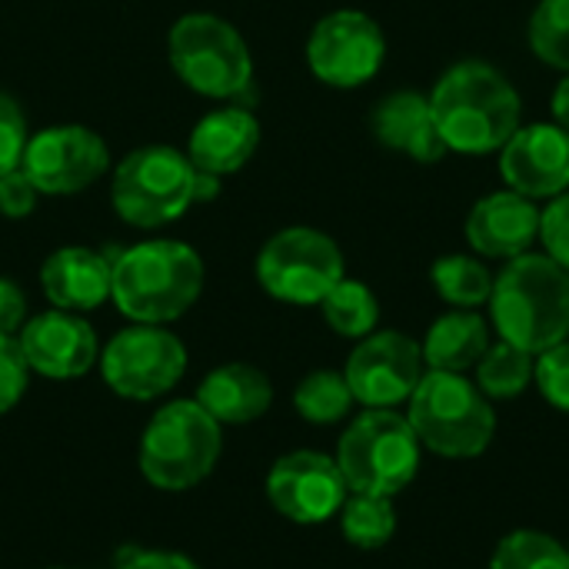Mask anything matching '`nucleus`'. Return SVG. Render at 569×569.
Returning <instances> with one entry per match:
<instances>
[{
	"label": "nucleus",
	"instance_id": "f257e3e1",
	"mask_svg": "<svg viewBox=\"0 0 569 569\" xmlns=\"http://www.w3.org/2000/svg\"><path fill=\"white\" fill-rule=\"evenodd\" d=\"M430 110L447 150L493 153L517 133L523 100L493 63L460 60L437 80Z\"/></svg>",
	"mask_w": 569,
	"mask_h": 569
},
{
	"label": "nucleus",
	"instance_id": "f03ea898",
	"mask_svg": "<svg viewBox=\"0 0 569 569\" xmlns=\"http://www.w3.org/2000/svg\"><path fill=\"white\" fill-rule=\"evenodd\" d=\"M500 340L540 357L569 337V273L547 253L513 257L490 293Z\"/></svg>",
	"mask_w": 569,
	"mask_h": 569
},
{
	"label": "nucleus",
	"instance_id": "7ed1b4c3",
	"mask_svg": "<svg viewBox=\"0 0 569 569\" xmlns=\"http://www.w3.org/2000/svg\"><path fill=\"white\" fill-rule=\"evenodd\" d=\"M203 290V260L177 240H147L113 257L110 300L133 323H170L183 317Z\"/></svg>",
	"mask_w": 569,
	"mask_h": 569
},
{
	"label": "nucleus",
	"instance_id": "20e7f679",
	"mask_svg": "<svg viewBox=\"0 0 569 569\" xmlns=\"http://www.w3.org/2000/svg\"><path fill=\"white\" fill-rule=\"evenodd\" d=\"M407 420L420 447L450 460L480 457L497 433L490 397L480 387H473L463 373H443V370L423 373V380L410 397Z\"/></svg>",
	"mask_w": 569,
	"mask_h": 569
},
{
	"label": "nucleus",
	"instance_id": "39448f33",
	"mask_svg": "<svg viewBox=\"0 0 569 569\" xmlns=\"http://www.w3.org/2000/svg\"><path fill=\"white\" fill-rule=\"evenodd\" d=\"M110 200L123 223L157 230L197 203V167L177 147H140L117 163Z\"/></svg>",
	"mask_w": 569,
	"mask_h": 569
},
{
	"label": "nucleus",
	"instance_id": "423d86ee",
	"mask_svg": "<svg viewBox=\"0 0 569 569\" xmlns=\"http://www.w3.org/2000/svg\"><path fill=\"white\" fill-rule=\"evenodd\" d=\"M220 443V423L197 400H177L147 423L140 470L160 490H190L213 473Z\"/></svg>",
	"mask_w": 569,
	"mask_h": 569
},
{
	"label": "nucleus",
	"instance_id": "0eeeda50",
	"mask_svg": "<svg viewBox=\"0 0 569 569\" xmlns=\"http://www.w3.org/2000/svg\"><path fill=\"white\" fill-rule=\"evenodd\" d=\"M337 467L350 493L393 497L420 470V440L407 417L393 410H367L340 437Z\"/></svg>",
	"mask_w": 569,
	"mask_h": 569
},
{
	"label": "nucleus",
	"instance_id": "6e6552de",
	"mask_svg": "<svg viewBox=\"0 0 569 569\" xmlns=\"http://www.w3.org/2000/svg\"><path fill=\"white\" fill-rule=\"evenodd\" d=\"M170 63L177 77L217 100L243 97L253 83V57L237 27L213 13H187L170 27L167 37Z\"/></svg>",
	"mask_w": 569,
	"mask_h": 569
},
{
	"label": "nucleus",
	"instance_id": "1a4fd4ad",
	"mask_svg": "<svg viewBox=\"0 0 569 569\" xmlns=\"http://www.w3.org/2000/svg\"><path fill=\"white\" fill-rule=\"evenodd\" d=\"M257 280L273 300L310 307L343 280V253L313 227H287L263 243Z\"/></svg>",
	"mask_w": 569,
	"mask_h": 569
},
{
	"label": "nucleus",
	"instance_id": "9d476101",
	"mask_svg": "<svg viewBox=\"0 0 569 569\" xmlns=\"http://www.w3.org/2000/svg\"><path fill=\"white\" fill-rule=\"evenodd\" d=\"M187 370V347L157 323L120 330L100 353L107 387L127 400H157L180 383Z\"/></svg>",
	"mask_w": 569,
	"mask_h": 569
},
{
	"label": "nucleus",
	"instance_id": "9b49d317",
	"mask_svg": "<svg viewBox=\"0 0 569 569\" xmlns=\"http://www.w3.org/2000/svg\"><path fill=\"white\" fill-rule=\"evenodd\" d=\"M387 57V37L370 13L333 10L317 20L307 40V63L327 87H360L373 80Z\"/></svg>",
	"mask_w": 569,
	"mask_h": 569
},
{
	"label": "nucleus",
	"instance_id": "f8f14e48",
	"mask_svg": "<svg viewBox=\"0 0 569 569\" xmlns=\"http://www.w3.org/2000/svg\"><path fill=\"white\" fill-rule=\"evenodd\" d=\"M110 167V150L100 133L80 123L47 127L27 140L20 170L40 193L70 197L93 187Z\"/></svg>",
	"mask_w": 569,
	"mask_h": 569
},
{
	"label": "nucleus",
	"instance_id": "ddd939ff",
	"mask_svg": "<svg viewBox=\"0 0 569 569\" xmlns=\"http://www.w3.org/2000/svg\"><path fill=\"white\" fill-rule=\"evenodd\" d=\"M423 373L427 363L420 343L400 330H380L363 337L343 370L353 400H360L367 410H390L410 400Z\"/></svg>",
	"mask_w": 569,
	"mask_h": 569
},
{
	"label": "nucleus",
	"instance_id": "4468645a",
	"mask_svg": "<svg viewBox=\"0 0 569 569\" xmlns=\"http://www.w3.org/2000/svg\"><path fill=\"white\" fill-rule=\"evenodd\" d=\"M347 480L333 457L297 450L273 463L267 477V497L273 510L293 523H323L333 513H340L347 500Z\"/></svg>",
	"mask_w": 569,
	"mask_h": 569
},
{
	"label": "nucleus",
	"instance_id": "2eb2a0df",
	"mask_svg": "<svg viewBox=\"0 0 569 569\" xmlns=\"http://www.w3.org/2000/svg\"><path fill=\"white\" fill-rule=\"evenodd\" d=\"M500 173L510 190L540 200L569 190V133L560 123H527L500 147Z\"/></svg>",
	"mask_w": 569,
	"mask_h": 569
},
{
	"label": "nucleus",
	"instance_id": "dca6fc26",
	"mask_svg": "<svg viewBox=\"0 0 569 569\" xmlns=\"http://www.w3.org/2000/svg\"><path fill=\"white\" fill-rule=\"evenodd\" d=\"M17 343L27 357V367L50 380L83 377L100 360L93 327L80 313L57 307L27 320L17 333Z\"/></svg>",
	"mask_w": 569,
	"mask_h": 569
},
{
	"label": "nucleus",
	"instance_id": "f3484780",
	"mask_svg": "<svg viewBox=\"0 0 569 569\" xmlns=\"http://www.w3.org/2000/svg\"><path fill=\"white\" fill-rule=\"evenodd\" d=\"M467 240L477 253L493 260L530 253V247L540 240V207L517 190L487 193L467 217Z\"/></svg>",
	"mask_w": 569,
	"mask_h": 569
},
{
	"label": "nucleus",
	"instance_id": "a211bd4d",
	"mask_svg": "<svg viewBox=\"0 0 569 569\" xmlns=\"http://www.w3.org/2000/svg\"><path fill=\"white\" fill-rule=\"evenodd\" d=\"M40 287L57 310H93L103 300H110L113 260L90 247H60L43 260Z\"/></svg>",
	"mask_w": 569,
	"mask_h": 569
},
{
	"label": "nucleus",
	"instance_id": "6ab92c4d",
	"mask_svg": "<svg viewBox=\"0 0 569 569\" xmlns=\"http://www.w3.org/2000/svg\"><path fill=\"white\" fill-rule=\"evenodd\" d=\"M260 147V120L247 107H223L207 113L193 133L187 157L197 170L210 177H227L247 167Z\"/></svg>",
	"mask_w": 569,
	"mask_h": 569
},
{
	"label": "nucleus",
	"instance_id": "aec40b11",
	"mask_svg": "<svg viewBox=\"0 0 569 569\" xmlns=\"http://www.w3.org/2000/svg\"><path fill=\"white\" fill-rule=\"evenodd\" d=\"M370 127L383 147L407 153L417 163H437L450 153L437 130L430 97H423L417 90H397V93L383 97L370 117Z\"/></svg>",
	"mask_w": 569,
	"mask_h": 569
},
{
	"label": "nucleus",
	"instance_id": "412c9836",
	"mask_svg": "<svg viewBox=\"0 0 569 569\" xmlns=\"http://www.w3.org/2000/svg\"><path fill=\"white\" fill-rule=\"evenodd\" d=\"M197 403L217 423H253L273 403V387L263 370L250 363H223L203 377Z\"/></svg>",
	"mask_w": 569,
	"mask_h": 569
},
{
	"label": "nucleus",
	"instance_id": "4be33fe9",
	"mask_svg": "<svg viewBox=\"0 0 569 569\" xmlns=\"http://www.w3.org/2000/svg\"><path fill=\"white\" fill-rule=\"evenodd\" d=\"M487 347H490V327L473 310L443 313L430 327L427 340L420 343L427 370H443V373H467L470 367L480 363Z\"/></svg>",
	"mask_w": 569,
	"mask_h": 569
},
{
	"label": "nucleus",
	"instance_id": "5701e85b",
	"mask_svg": "<svg viewBox=\"0 0 569 569\" xmlns=\"http://www.w3.org/2000/svg\"><path fill=\"white\" fill-rule=\"evenodd\" d=\"M430 280H433L437 293L447 303H453L457 310L483 307V303H490V293H493V273L480 260L463 257V253L440 257L430 267Z\"/></svg>",
	"mask_w": 569,
	"mask_h": 569
},
{
	"label": "nucleus",
	"instance_id": "b1692460",
	"mask_svg": "<svg viewBox=\"0 0 569 569\" xmlns=\"http://www.w3.org/2000/svg\"><path fill=\"white\" fill-rule=\"evenodd\" d=\"M320 310H323V320L330 323V330H337L340 337H350V340L370 337L380 320V303H377L373 290L360 280H347V277L320 300Z\"/></svg>",
	"mask_w": 569,
	"mask_h": 569
},
{
	"label": "nucleus",
	"instance_id": "393cba45",
	"mask_svg": "<svg viewBox=\"0 0 569 569\" xmlns=\"http://www.w3.org/2000/svg\"><path fill=\"white\" fill-rule=\"evenodd\" d=\"M533 363H537L533 353L507 340L490 343L477 363V387L493 400H513L533 383Z\"/></svg>",
	"mask_w": 569,
	"mask_h": 569
},
{
	"label": "nucleus",
	"instance_id": "a878e982",
	"mask_svg": "<svg viewBox=\"0 0 569 569\" xmlns=\"http://www.w3.org/2000/svg\"><path fill=\"white\" fill-rule=\"evenodd\" d=\"M340 530L360 550H377L397 533V510L390 497L350 493L340 507Z\"/></svg>",
	"mask_w": 569,
	"mask_h": 569
},
{
	"label": "nucleus",
	"instance_id": "bb28decb",
	"mask_svg": "<svg viewBox=\"0 0 569 569\" xmlns=\"http://www.w3.org/2000/svg\"><path fill=\"white\" fill-rule=\"evenodd\" d=\"M293 407L303 420L310 423H337L350 413L353 393L343 373L337 370H317L300 380L293 393Z\"/></svg>",
	"mask_w": 569,
	"mask_h": 569
},
{
	"label": "nucleus",
	"instance_id": "cd10ccee",
	"mask_svg": "<svg viewBox=\"0 0 569 569\" xmlns=\"http://www.w3.org/2000/svg\"><path fill=\"white\" fill-rule=\"evenodd\" d=\"M527 37L537 60L569 73V0H540L530 13Z\"/></svg>",
	"mask_w": 569,
	"mask_h": 569
},
{
	"label": "nucleus",
	"instance_id": "c85d7f7f",
	"mask_svg": "<svg viewBox=\"0 0 569 569\" xmlns=\"http://www.w3.org/2000/svg\"><path fill=\"white\" fill-rule=\"evenodd\" d=\"M490 569H569L567 547L537 530H517L500 540Z\"/></svg>",
	"mask_w": 569,
	"mask_h": 569
},
{
	"label": "nucleus",
	"instance_id": "c756f323",
	"mask_svg": "<svg viewBox=\"0 0 569 569\" xmlns=\"http://www.w3.org/2000/svg\"><path fill=\"white\" fill-rule=\"evenodd\" d=\"M533 380L543 400L557 410L569 413V340L543 350L533 363Z\"/></svg>",
	"mask_w": 569,
	"mask_h": 569
},
{
	"label": "nucleus",
	"instance_id": "7c9ffc66",
	"mask_svg": "<svg viewBox=\"0 0 569 569\" xmlns=\"http://www.w3.org/2000/svg\"><path fill=\"white\" fill-rule=\"evenodd\" d=\"M30 367L17 337H0V413L13 410L27 393Z\"/></svg>",
	"mask_w": 569,
	"mask_h": 569
},
{
	"label": "nucleus",
	"instance_id": "2f4dec72",
	"mask_svg": "<svg viewBox=\"0 0 569 569\" xmlns=\"http://www.w3.org/2000/svg\"><path fill=\"white\" fill-rule=\"evenodd\" d=\"M27 120L13 97L0 93V177L17 170L27 150Z\"/></svg>",
	"mask_w": 569,
	"mask_h": 569
},
{
	"label": "nucleus",
	"instance_id": "473e14b6",
	"mask_svg": "<svg viewBox=\"0 0 569 569\" xmlns=\"http://www.w3.org/2000/svg\"><path fill=\"white\" fill-rule=\"evenodd\" d=\"M540 240L547 257L569 273V190L553 197L547 210H540Z\"/></svg>",
	"mask_w": 569,
	"mask_h": 569
},
{
	"label": "nucleus",
	"instance_id": "72a5a7b5",
	"mask_svg": "<svg viewBox=\"0 0 569 569\" xmlns=\"http://www.w3.org/2000/svg\"><path fill=\"white\" fill-rule=\"evenodd\" d=\"M40 197H43V193L33 187V180H30L20 167L0 177V217H7V220H23V217L33 213V207H37Z\"/></svg>",
	"mask_w": 569,
	"mask_h": 569
},
{
	"label": "nucleus",
	"instance_id": "f704fd0d",
	"mask_svg": "<svg viewBox=\"0 0 569 569\" xmlns=\"http://www.w3.org/2000/svg\"><path fill=\"white\" fill-rule=\"evenodd\" d=\"M27 323V293L0 277V337H17Z\"/></svg>",
	"mask_w": 569,
	"mask_h": 569
},
{
	"label": "nucleus",
	"instance_id": "c9c22d12",
	"mask_svg": "<svg viewBox=\"0 0 569 569\" xmlns=\"http://www.w3.org/2000/svg\"><path fill=\"white\" fill-rule=\"evenodd\" d=\"M123 569H200L193 560H187L183 553H170V550H140L133 553Z\"/></svg>",
	"mask_w": 569,
	"mask_h": 569
},
{
	"label": "nucleus",
	"instance_id": "e433bc0d",
	"mask_svg": "<svg viewBox=\"0 0 569 569\" xmlns=\"http://www.w3.org/2000/svg\"><path fill=\"white\" fill-rule=\"evenodd\" d=\"M553 117L569 133V73L560 80V87L553 90Z\"/></svg>",
	"mask_w": 569,
	"mask_h": 569
},
{
	"label": "nucleus",
	"instance_id": "4c0bfd02",
	"mask_svg": "<svg viewBox=\"0 0 569 569\" xmlns=\"http://www.w3.org/2000/svg\"><path fill=\"white\" fill-rule=\"evenodd\" d=\"M567 557H569V547H567Z\"/></svg>",
	"mask_w": 569,
	"mask_h": 569
}]
</instances>
